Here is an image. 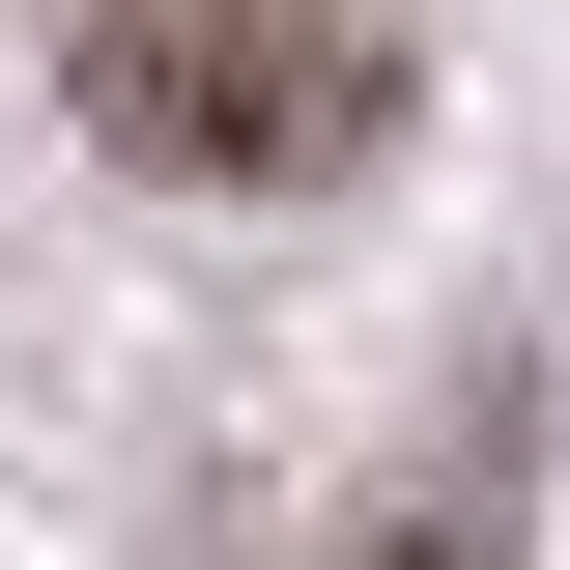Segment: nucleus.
Listing matches in <instances>:
<instances>
[{"label": "nucleus", "mask_w": 570, "mask_h": 570, "mask_svg": "<svg viewBox=\"0 0 570 570\" xmlns=\"http://www.w3.org/2000/svg\"><path fill=\"white\" fill-rule=\"evenodd\" d=\"M86 142L171 200H314L400 142V0H86Z\"/></svg>", "instance_id": "nucleus-1"}]
</instances>
